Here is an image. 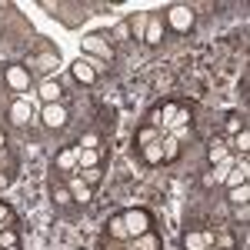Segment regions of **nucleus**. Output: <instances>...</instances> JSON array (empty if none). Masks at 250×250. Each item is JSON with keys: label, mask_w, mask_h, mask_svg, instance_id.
Listing matches in <instances>:
<instances>
[{"label": "nucleus", "mask_w": 250, "mask_h": 250, "mask_svg": "<svg viewBox=\"0 0 250 250\" xmlns=\"http://www.w3.org/2000/svg\"><path fill=\"white\" fill-rule=\"evenodd\" d=\"M180 247L184 250H217L213 244V227H187L180 237Z\"/></svg>", "instance_id": "nucleus-10"}, {"label": "nucleus", "mask_w": 250, "mask_h": 250, "mask_svg": "<svg viewBox=\"0 0 250 250\" xmlns=\"http://www.w3.org/2000/svg\"><path fill=\"white\" fill-rule=\"evenodd\" d=\"M57 63H60L57 47H54V43H47V40H40V57L34 60V67H37L40 74H50V70H57Z\"/></svg>", "instance_id": "nucleus-17"}, {"label": "nucleus", "mask_w": 250, "mask_h": 250, "mask_svg": "<svg viewBox=\"0 0 250 250\" xmlns=\"http://www.w3.org/2000/svg\"><path fill=\"white\" fill-rule=\"evenodd\" d=\"M70 74H74V80H77L80 87H94L97 83V67H94V60H87V57L74 60L70 63Z\"/></svg>", "instance_id": "nucleus-16"}, {"label": "nucleus", "mask_w": 250, "mask_h": 250, "mask_svg": "<svg viewBox=\"0 0 250 250\" xmlns=\"http://www.w3.org/2000/svg\"><path fill=\"white\" fill-rule=\"evenodd\" d=\"M74 144H77V147H90V150H97V147H107V144H104V137L97 134V130H87V134H80Z\"/></svg>", "instance_id": "nucleus-25"}, {"label": "nucleus", "mask_w": 250, "mask_h": 250, "mask_svg": "<svg viewBox=\"0 0 250 250\" xmlns=\"http://www.w3.org/2000/svg\"><path fill=\"white\" fill-rule=\"evenodd\" d=\"M17 170H20V160L14 154V147H3L0 150V190H7L17 180Z\"/></svg>", "instance_id": "nucleus-12"}, {"label": "nucleus", "mask_w": 250, "mask_h": 250, "mask_svg": "<svg viewBox=\"0 0 250 250\" xmlns=\"http://www.w3.org/2000/svg\"><path fill=\"white\" fill-rule=\"evenodd\" d=\"M227 130H230L233 137L240 134V130H247V120H244V114H227Z\"/></svg>", "instance_id": "nucleus-28"}, {"label": "nucleus", "mask_w": 250, "mask_h": 250, "mask_svg": "<svg viewBox=\"0 0 250 250\" xmlns=\"http://www.w3.org/2000/svg\"><path fill=\"white\" fill-rule=\"evenodd\" d=\"M227 200H230L233 207H247V200H250V184H240V187L227 190Z\"/></svg>", "instance_id": "nucleus-23"}, {"label": "nucleus", "mask_w": 250, "mask_h": 250, "mask_svg": "<svg viewBox=\"0 0 250 250\" xmlns=\"http://www.w3.org/2000/svg\"><path fill=\"white\" fill-rule=\"evenodd\" d=\"M60 177H63V187L70 190V197H74V204H77V207H83V204H90V200H94V187H87L77 173H60Z\"/></svg>", "instance_id": "nucleus-13"}, {"label": "nucleus", "mask_w": 250, "mask_h": 250, "mask_svg": "<svg viewBox=\"0 0 250 250\" xmlns=\"http://www.w3.org/2000/svg\"><path fill=\"white\" fill-rule=\"evenodd\" d=\"M3 250H23V247H20V244H17V247H3Z\"/></svg>", "instance_id": "nucleus-29"}, {"label": "nucleus", "mask_w": 250, "mask_h": 250, "mask_svg": "<svg viewBox=\"0 0 250 250\" xmlns=\"http://www.w3.org/2000/svg\"><path fill=\"white\" fill-rule=\"evenodd\" d=\"M230 144H233V154H237V157H247V150H250V130H240Z\"/></svg>", "instance_id": "nucleus-26"}, {"label": "nucleus", "mask_w": 250, "mask_h": 250, "mask_svg": "<svg viewBox=\"0 0 250 250\" xmlns=\"http://www.w3.org/2000/svg\"><path fill=\"white\" fill-rule=\"evenodd\" d=\"M3 80H7V90H14V97H27V90L34 87V70L27 63H7Z\"/></svg>", "instance_id": "nucleus-5"}, {"label": "nucleus", "mask_w": 250, "mask_h": 250, "mask_svg": "<svg viewBox=\"0 0 250 250\" xmlns=\"http://www.w3.org/2000/svg\"><path fill=\"white\" fill-rule=\"evenodd\" d=\"M207 157H210V167H217V164H230L237 154L230 150V144H227V140H220V137H217V140H210V147H207Z\"/></svg>", "instance_id": "nucleus-18"}, {"label": "nucleus", "mask_w": 250, "mask_h": 250, "mask_svg": "<svg viewBox=\"0 0 250 250\" xmlns=\"http://www.w3.org/2000/svg\"><path fill=\"white\" fill-rule=\"evenodd\" d=\"M7 227H20V217L7 200H0V230H7Z\"/></svg>", "instance_id": "nucleus-22"}, {"label": "nucleus", "mask_w": 250, "mask_h": 250, "mask_svg": "<svg viewBox=\"0 0 250 250\" xmlns=\"http://www.w3.org/2000/svg\"><path fill=\"white\" fill-rule=\"evenodd\" d=\"M154 224L157 220H154L150 210L130 207V210H120V213H114V217H107L100 237H107V240H130V237H140V233H147V230H157Z\"/></svg>", "instance_id": "nucleus-2"}, {"label": "nucleus", "mask_w": 250, "mask_h": 250, "mask_svg": "<svg viewBox=\"0 0 250 250\" xmlns=\"http://www.w3.org/2000/svg\"><path fill=\"white\" fill-rule=\"evenodd\" d=\"M213 244H217V250H240L230 227H213Z\"/></svg>", "instance_id": "nucleus-20"}, {"label": "nucleus", "mask_w": 250, "mask_h": 250, "mask_svg": "<svg viewBox=\"0 0 250 250\" xmlns=\"http://www.w3.org/2000/svg\"><path fill=\"white\" fill-rule=\"evenodd\" d=\"M37 97H40V104H60L63 100V87H60L57 80H40V90H37Z\"/></svg>", "instance_id": "nucleus-19"}, {"label": "nucleus", "mask_w": 250, "mask_h": 250, "mask_svg": "<svg viewBox=\"0 0 250 250\" xmlns=\"http://www.w3.org/2000/svg\"><path fill=\"white\" fill-rule=\"evenodd\" d=\"M147 20H150V10H140V14H134V17L127 20V30H130V37H134V40H144Z\"/></svg>", "instance_id": "nucleus-21"}, {"label": "nucleus", "mask_w": 250, "mask_h": 250, "mask_svg": "<svg viewBox=\"0 0 250 250\" xmlns=\"http://www.w3.org/2000/svg\"><path fill=\"white\" fill-rule=\"evenodd\" d=\"M80 47H83L87 60L97 57V63H110V60H114V43H110V37H107L104 30H94V34H87Z\"/></svg>", "instance_id": "nucleus-6"}, {"label": "nucleus", "mask_w": 250, "mask_h": 250, "mask_svg": "<svg viewBox=\"0 0 250 250\" xmlns=\"http://www.w3.org/2000/svg\"><path fill=\"white\" fill-rule=\"evenodd\" d=\"M7 120L20 127V130H27V124L34 120V104H30V97H14L10 100V107H7Z\"/></svg>", "instance_id": "nucleus-11"}, {"label": "nucleus", "mask_w": 250, "mask_h": 250, "mask_svg": "<svg viewBox=\"0 0 250 250\" xmlns=\"http://www.w3.org/2000/svg\"><path fill=\"white\" fill-rule=\"evenodd\" d=\"M164 34H167L164 14H160V10H150V20H147V30H144V40H140V43H147V47H160Z\"/></svg>", "instance_id": "nucleus-14"}, {"label": "nucleus", "mask_w": 250, "mask_h": 250, "mask_svg": "<svg viewBox=\"0 0 250 250\" xmlns=\"http://www.w3.org/2000/svg\"><path fill=\"white\" fill-rule=\"evenodd\" d=\"M240 184H250V160L247 157H237L233 167L227 170V177H224V187H227V190L240 187Z\"/></svg>", "instance_id": "nucleus-15"}, {"label": "nucleus", "mask_w": 250, "mask_h": 250, "mask_svg": "<svg viewBox=\"0 0 250 250\" xmlns=\"http://www.w3.org/2000/svg\"><path fill=\"white\" fill-rule=\"evenodd\" d=\"M144 124H150L160 134L173 137L180 147L193 144V137H197V127H193V104H187V100H160V104H154V107L147 110V117H144Z\"/></svg>", "instance_id": "nucleus-1"}, {"label": "nucleus", "mask_w": 250, "mask_h": 250, "mask_svg": "<svg viewBox=\"0 0 250 250\" xmlns=\"http://www.w3.org/2000/svg\"><path fill=\"white\" fill-rule=\"evenodd\" d=\"M164 137L157 127H150V124H140L134 134V150L140 154V160L147 164V167H167L164 164Z\"/></svg>", "instance_id": "nucleus-3"}, {"label": "nucleus", "mask_w": 250, "mask_h": 250, "mask_svg": "<svg viewBox=\"0 0 250 250\" xmlns=\"http://www.w3.org/2000/svg\"><path fill=\"white\" fill-rule=\"evenodd\" d=\"M20 244V227H7V230H0V250L3 247H17Z\"/></svg>", "instance_id": "nucleus-27"}, {"label": "nucleus", "mask_w": 250, "mask_h": 250, "mask_svg": "<svg viewBox=\"0 0 250 250\" xmlns=\"http://www.w3.org/2000/svg\"><path fill=\"white\" fill-rule=\"evenodd\" d=\"M77 177L87 184V187H100V180H104V167H87V170H77Z\"/></svg>", "instance_id": "nucleus-24"}, {"label": "nucleus", "mask_w": 250, "mask_h": 250, "mask_svg": "<svg viewBox=\"0 0 250 250\" xmlns=\"http://www.w3.org/2000/svg\"><path fill=\"white\" fill-rule=\"evenodd\" d=\"M97 250H164V240L157 230H147L140 237L130 240H107V237H97Z\"/></svg>", "instance_id": "nucleus-4"}, {"label": "nucleus", "mask_w": 250, "mask_h": 250, "mask_svg": "<svg viewBox=\"0 0 250 250\" xmlns=\"http://www.w3.org/2000/svg\"><path fill=\"white\" fill-rule=\"evenodd\" d=\"M164 23H167V30H177V34H190L193 23H197V14H193L187 3H173L164 10Z\"/></svg>", "instance_id": "nucleus-7"}, {"label": "nucleus", "mask_w": 250, "mask_h": 250, "mask_svg": "<svg viewBox=\"0 0 250 250\" xmlns=\"http://www.w3.org/2000/svg\"><path fill=\"white\" fill-rule=\"evenodd\" d=\"M47 190H50V204L57 207L60 213H70V210H77V204H74V197H70V190L63 187V177H60L57 170H50L47 173Z\"/></svg>", "instance_id": "nucleus-8"}, {"label": "nucleus", "mask_w": 250, "mask_h": 250, "mask_svg": "<svg viewBox=\"0 0 250 250\" xmlns=\"http://www.w3.org/2000/svg\"><path fill=\"white\" fill-rule=\"evenodd\" d=\"M40 120L47 130H63L70 124V107L60 100V104H40Z\"/></svg>", "instance_id": "nucleus-9"}]
</instances>
